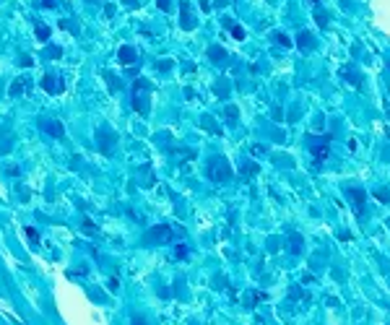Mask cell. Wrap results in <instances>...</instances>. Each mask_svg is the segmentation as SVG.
<instances>
[{"label":"cell","instance_id":"6da1fadb","mask_svg":"<svg viewBox=\"0 0 390 325\" xmlns=\"http://www.w3.org/2000/svg\"><path fill=\"white\" fill-rule=\"evenodd\" d=\"M208 164H211V166H208V174H211L213 180H229L231 169H229V162H227V159L216 156V159H211Z\"/></svg>","mask_w":390,"mask_h":325},{"label":"cell","instance_id":"7a4b0ae2","mask_svg":"<svg viewBox=\"0 0 390 325\" xmlns=\"http://www.w3.org/2000/svg\"><path fill=\"white\" fill-rule=\"evenodd\" d=\"M133 102H136V110L140 115L148 112V86H146V81H136V96H133Z\"/></svg>","mask_w":390,"mask_h":325},{"label":"cell","instance_id":"3957f363","mask_svg":"<svg viewBox=\"0 0 390 325\" xmlns=\"http://www.w3.org/2000/svg\"><path fill=\"white\" fill-rule=\"evenodd\" d=\"M307 143H310V151L318 156V159H322V156L328 154V143H330V138H322V140H318V138H307Z\"/></svg>","mask_w":390,"mask_h":325},{"label":"cell","instance_id":"277c9868","mask_svg":"<svg viewBox=\"0 0 390 325\" xmlns=\"http://www.w3.org/2000/svg\"><path fill=\"white\" fill-rule=\"evenodd\" d=\"M182 29H193L195 26V19H193V11H190L187 3H182Z\"/></svg>","mask_w":390,"mask_h":325},{"label":"cell","instance_id":"5b68a950","mask_svg":"<svg viewBox=\"0 0 390 325\" xmlns=\"http://www.w3.org/2000/svg\"><path fill=\"white\" fill-rule=\"evenodd\" d=\"M120 60L125 63V65H133V63L138 60L136 49H133V47H120Z\"/></svg>","mask_w":390,"mask_h":325},{"label":"cell","instance_id":"8992f818","mask_svg":"<svg viewBox=\"0 0 390 325\" xmlns=\"http://www.w3.org/2000/svg\"><path fill=\"white\" fill-rule=\"evenodd\" d=\"M45 89L49 91V94H60V91H63V83H60V78L45 76Z\"/></svg>","mask_w":390,"mask_h":325},{"label":"cell","instance_id":"52a82bcc","mask_svg":"<svg viewBox=\"0 0 390 325\" xmlns=\"http://www.w3.org/2000/svg\"><path fill=\"white\" fill-rule=\"evenodd\" d=\"M299 49H304V52H310V49L315 47V39L310 37V31H299Z\"/></svg>","mask_w":390,"mask_h":325},{"label":"cell","instance_id":"ba28073f","mask_svg":"<svg viewBox=\"0 0 390 325\" xmlns=\"http://www.w3.org/2000/svg\"><path fill=\"white\" fill-rule=\"evenodd\" d=\"M45 130H47V133H52V136H57V138L63 136V128H60V122H57V120H55V122H52V120L45 122Z\"/></svg>","mask_w":390,"mask_h":325},{"label":"cell","instance_id":"9c48e42d","mask_svg":"<svg viewBox=\"0 0 390 325\" xmlns=\"http://www.w3.org/2000/svg\"><path fill=\"white\" fill-rule=\"evenodd\" d=\"M231 34H234V39H245V29L242 26H234V29H231Z\"/></svg>","mask_w":390,"mask_h":325},{"label":"cell","instance_id":"30bf717a","mask_svg":"<svg viewBox=\"0 0 390 325\" xmlns=\"http://www.w3.org/2000/svg\"><path fill=\"white\" fill-rule=\"evenodd\" d=\"M156 3H159L161 11H172V0H156Z\"/></svg>","mask_w":390,"mask_h":325},{"label":"cell","instance_id":"8fae6325","mask_svg":"<svg viewBox=\"0 0 390 325\" xmlns=\"http://www.w3.org/2000/svg\"><path fill=\"white\" fill-rule=\"evenodd\" d=\"M37 37H39V39H47V37H49V29H47V26H39V29H37Z\"/></svg>","mask_w":390,"mask_h":325},{"label":"cell","instance_id":"7c38bea8","mask_svg":"<svg viewBox=\"0 0 390 325\" xmlns=\"http://www.w3.org/2000/svg\"><path fill=\"white\" fill-rule=\"evenodd\" d=\"M276 37H278V42H281V45H284V47H289V45H292V42H289V39H286L284 34H276Z\"/></svg>","mask_w":390,"mask_h":325},{"label":"cell","instance_id":"4fadbf2b","mask_svg":"<svg viewBox=\"0 0 390 325\" xmlns=\"http://www.w3.org/2000/svg\"><path fill=\"white\" fill-rule=\"evenodd\" d=\"M42 5H45V8H55L57 0H42Z\"/></svg>","mask_w":390,"mask_h":325}]
</instances>
